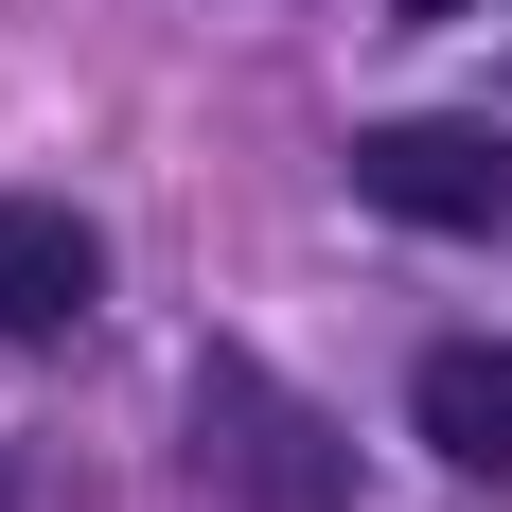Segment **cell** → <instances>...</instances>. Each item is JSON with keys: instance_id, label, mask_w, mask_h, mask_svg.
Segmentation results:
<instances>
[{"instance_id": "2", "label": "cell", "mask_w": 512, "mask_h": 512, "mask_svg": "<svg viewBox=\"0 0 512 512\" xmlns=\"http://www.w3.org/2000/svg\"><path fill=\"white\" fill-rule=\"evenodd\" d=\"M354 195L389 212V230H512V142L495 124H371Z\"/></svg>"}, {"instance_id": "5", "label": "cell", "mask_w": 512, "mask_h": 512, "mask_svg": "<svg viewBox=\"0 0 512 512\" xmlns=\"http://www.w3.org/2000/svg\"><path fill=\"white\" fill-rule=\"evenodd\" d=\"M407 18H460V0H407Z\"/></svg>"}, {"instance_id": "4", "label": "cell", "mask_w": 512, "mask_h": 512, "mask_svg": "<svg viewBox=\"0 0 512 512\" xmlns=\"http://www.w3.org/2000/svg\"><path fill=\"white\" fill-rule=\"evenodd\" d=\"M407 407H424V442H442L460 477H512V354H495V336L424 354V389H407Z\"/></svg>"}, {"instance_id": "3", "label": "cell", "mask_w": 512, "mask_h": 512, "mask_svg": "<svg viewBox=\"0 0 512 512\" xmlns=\"http://www.w3.org/2000/svg\"><path fill=\"white\" fill-rule=\"evenodd\" d=\"M106 301V230L71 195H0V336H71Z\"/></svg>"}, {"instance_id": "1", "label": "cell", "mask_w": 512, "mask_h": 512, "mask_svg": "<svg viewBox=\"0 0 512 512\" xmlns=\"http://www.w3.org/2000/svg\"><path fill=\"white\" fill-rule=\"evenodd\" d=\"M195 477L230 512H354V442H336L265 354H195Z\"/></svg>"}]
</instances>
